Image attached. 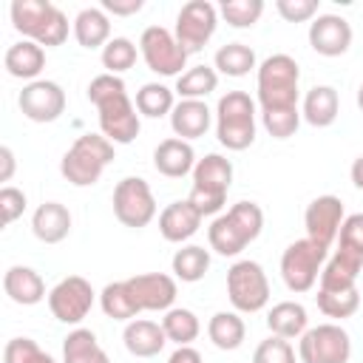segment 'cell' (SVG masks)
<instances>
[{
    "mask_svg": "<svg viewBox=\"0 0 363 363\" xmlns=\"http://www.w3.org/2000/svg\"><path fill=\"white\" fill-rule=\"evenodd\" d=\"M17 105L31 122H54L65 111V91L51 79H34L20 91Z\"/></svg>",
    "mask_w": 363,
    "mask_h": 363,
    "instance_id": "e0dca14e",
    "label": "cell"
},
{
    "mask_svg": "<svg viewBox=\"0 0 363 363\" xmlns=\"http://www.w3.org/2000/svg\"><path fill=\"white\" fill-rule=\"evenodd\" d=\"M357 108L363 111V82H360V88H357Z\"/></svg>",
    "mask_w": 363,
    "mask_h": 363,
    "instance_id": "f907efd6",
    "label": "cell"
},
{
    "mask_svg": "<svg viewBox=\"0 0 363 363\" xmlns=\"http://www.w3.org/2000/svg\"><path fill=\"white\" fill-rule=\"evenodd\" d=\"M0 162H3V170H0V182H9L14 176V153L9 145L0 147Z\"/></svg>",
    "mask_w": 363,
    "mask_h": 363,
    "instance_id": "c3c4849f",
    "label": "cell"
},
{
    "mask_svg": "<svg viewBox=\"0 0 363 363\" xmlns=\"http://www.w3.org/2000/svg\"><path fill=\"white\" fill-rule=\"evenodd\" d=\"M113 216L130 230H142L156 216V199L142 176H125L113 187Z\"/></svg>",
    "mask_w": 363,
    "mask_h": 363,
    "instance_id": "7c38bea8",
    "label": "cell"
},
{
    "mask_svg": "<svg viewBox=\"0 0 363 363\" xmlns=\"http://www.w3.org/2000/svg\"><path fill=\"white\" fill-rule=\"evenodd\" d=\"M162 329H164L167 340H173L176 346H190V343L199 337L201 323H199V318H196L193 309L173 306V309L164 312V318H162Z\"/></svg>",
    "mask_w": 363,
    "mask_h": 363,
    "instance_id": "d6a6232c",
    "label": "cell"
},
{
    "mask_svg": "<svg viewBox=\"0 0 363 363\" xmlns=\"http://www.w3.org/2000/svg\"><path fill=\"white\" fill-rule=\"evenodd\" d=\"M94 295H96L94 286L82 275H68L48 292V309L60 323L77 326L79 320L88 318L94 306Z\"/></svg>",
    "mask_w": 363,
    "mask_h": 363,
    "instance_id": "9a60e30c",
    "label": "cell"
},
{
    "mask_svg": "<svg viewBox=\"0 0 363 363\" xmlns=\"http://www.w3.org/2000/svg\"><path fill=\"white\" fill-rule=\"evenodd\" d=\"M275 9L286 23H306L318 14V0H275Z\"/></svg>",
    "mask_w": 363,
    "mask_h": 363,
    "instance_id": "ee69618b",
    "label": "cell"
},
{
    "mask_svg": "<svg viewBox=\"0 0 363 363\" xmlns=\"http://www.w3.org/2000/svg\"><path fill=\"white\" fill-rule=\"evenodd\" d=\"M264 230V210L255 201H235L227 213L216 216L210 230H207V241L210 250H216L224 258L238 255L247 244H252Z\"/></svg>",
    "mask_w": 363,
    "mask_h": 363,
    "instance_id": "7a4b0ae2",
    "label": "cell"
},
{
    "mask_svg": "<svg viewBox=\"0 0 363 363\" xmlns=\"http://www.w3.org/2000/svg\"><path fill=\"white\" fill-rule=\"evenodd\" d=\"M216 136L227 150H247L255 142V102L247 91H227L218 99Z\"/></svg>",
    "mask_w": 363,
    "mask_h": 363,
    "instance_id": "52a82bcc",
    "label": "cell"
},
{
    "mask_svg": "<svg viewBox=\"0 0 363 363\" xmlns=\"http://www.w3.org/2000/svg\"><path fill=\"white\" fill-rule=\"evenodd\" d=\"M201 213L184 199V201H170L162 213H159V233L164 241L170 244H182L187 238H193L201 227Z\"/></svg>",
    "mask_w": 363,
    "mask_h": 363,
    "instance_id": "ffe728a7",
    "label": "cell"
},
{
    "mask_svg": "<svg viewBox=\"0 0 363 363\" xmlns=\"http://www.w3.org/2000/svg\"><path fill=\"white\" fill-rule=\"evenodd\" d=\"M343 201L337 196H318L306 204V213H303V224H306V238H312L315 244L320 247H332L337 233H340V224H343Z\"/></svg>",
    "mask_w": 363,
    "mask_h": 363,
    "instance_id": "ac0fdd59",
    "label": "cell"
},
{
    "mask_svg": "<svg viewBox=\"0 0 363 363\" xmlns=\"http://www.w3.org/2000/svg\"><path fill=\"white\" fill-rule=\"evenodd\" d=\"M3 363H57L31 337H11L3 349Z\"/></svg>",
    "mask_w": 363,
    "mask_h": 363,
    "instance_id": "60d3db41",
    "label": "cell"
},
{
    "mask_svg": "<svg viewBox=\"0 0 363 363\" xmlns=\"http://www.w3.org/2000/svg\"><path fill=\"white\" fill-rule=\"evenodd\" d=\"M309 45L320 57H340L352 45V26L340 14H318L309 26Z\"/></svg>",
    "mask_w": 363,
    "mask_h": 363,
    "instance_id": "d6986e66",
    "label": "cell"
},
{
    "mask_svg": "<svg viewBox=\"0 0 363 363\" xmlns=\"http://www.w3.org/2000/svg\"><path fill=\"white\" fill-rule=\"evenodd\" d=\"M363 269V213L346 216L337 233V250L320 272V289H349Z\"/></svg>",
    "mask_w": 363,
    "mask_h": 363,
    "instance_id": "3957f363",
    "label": "cell"
},
{
    "mask_svg": "<svg viewBox=\"0 0 363 363\" xmlns=\"http://www.w3.org/2000/svg\"><path fill=\"white\" fill-rule=\"evenodd\" d=\"M352 182H354V187L357 190H363V156H357L354 162H352Z\"/></svg>",
    "mask_w": 363,
    "mask_h": 363,
    "instance_id": "681fc988",
    "label": "cell"
},
{
    "mask_svg": "<svg viewBox=\"0 0 363 363\" xmlns=\"http://www.w3.org/2000/svg\"><path fill=\"white\" fill-rule=\"evenodd\" d=\"M130 301L139 312H167L176 301V281L164 272H142L125 281Z\"/></svg>",
    "mask_w": 363,
    "mask_h": 363,
    "instance_id": "2e32d148",
    "label": "cell"
},
{
    "mask_svg": "<svg viewBox=\"0 0 363 363\" xmlns=\"http://www.w3.org/2000/svg\"><path fill=\"white\" fill-rule=\"evenodd\" d=\"M261 119H264V128H267L269 136L289 139L301 125V111L298 108H292V111H267V113H261Z\"/></svg>",
    "mask_w": 363,
    "mask_h": 363,
    "instance_id": "7bdbcfd3",
    "label": "cell"
},
{
    "mask_svg": "<svg viewBox=\"0 0 363 363\" xmlns=\"http://www.w3.org/2000/svg\"><path fill=\"white\" fill-rule=\"evenodd\" d=\"M122 340H125V349L133 354V357H156L164 343H167V335L162 329V323L156 320H128L125 332H122Z\"/></svg>",
    "mask_w": 363,
    "mask_h": 363,
    "instance_id": "cb8c5ba5",
    "label": "cell"
},
{
    "mask_svg": "<svg viewBox=\"0 0 363 363\" xmlns=\"http://www.w3.org/2000/svg\"><path fill=\"white\" fill-rule=\"evenodd\" d=\"M139 51L142 60L153 74L162 77H182V68L187 65V51L179 45L176 34L162 28V26H147L139 37Z\"/></svg>",
    "mask_w": 363,
    "mask_h": 363,
    "instance_id": "4fadbf2b",
    "label": "cell"
},
{
    "mask_svg": "<svg viewBox=\"0 0 363 363\" xmlns=\"http://www.w3.org/2000/svg\"><path fill=\"white\" fill-rule=\"evenodd\" d=\"M318 309L326 315V318H352L357 309H360V292L357 286H349V289H318Z\"/></svg>",
    "mask_w": 363,
    "mask_h": 363,
    "instance_id": "8d00e7d4",
    "label": "cell"
},
{
    "mask_svg": "<svg viewBox=\"0 0 363 363\" xmlns=\"http://www.w3.org/2000/svg\"><path fill=\"white\" fill-rule=\"evenodd\" d=\"M207 335H210V340H213L216 349L233 352V349H238L244 343L247 326L238 318V312H216L210 318V323H207Z\"/></svg>",
    "mask_w": 363,
    "mask_h": 363,
    "instance_id": "4dcf8cb0",
    "label": "cell"
},
{
    "mask_svg": "<svg viewBox=\"0 0 363 363\" xmlns=\"http://www.w3.org/2000/svg\"><path fill=\"white\" fill-rule=\"evenodd\" d=\"M99 306H102V312H105L108 318H113V320H130V318L139 315V309H136L133 301H130V292H128L125 281L108 284V286L99 292Z\"/></svg>",
    "mask_w": 363,
    "mask_h": 363,
    "instance_id": "74e56055",
    "label": "cell"
},
{
    "mask_svg": "<svg viewBox=\"0 0 363 363\" xmlns=\"http://www.w3.org/2000/svg\"><path fill=\"white\" fill-rule=\"evenodd\" d=\"M167 363H204V360H201V354H199L193 346H179V349L167 357Z\"/></svg>",
    "mask_w": 363,
    "mask_h": 363,
    "instance_id": "7dc6e473",
    "label": "cell"
},
{
    "mask_svg": "<svg viewBox=\"0 0 363 363\" xmlns=\"http://www.w3.org/2000/svg\"><path fill=\"white\" fill-rule=\"evenodd\" d=\"M301 363H349L352 337L340 323H320L301 335L298 343Z\"/></svg>",
    "mask_w": 363,
    "mask_h": 363,
    "instance_id": "8fae6325",
    "label": "cell"
},
{
    "mask_svg": "<svg viewBox=\"0 0 363 363\" xmlns=\"http://www.w3.org/2000/svg\"><path fill=\"white\" fill-rule=\"evenodd\" d=\"M230 184H233L230 159H224L221 153H207L193 167V190H190L187 201L201 216H216V213H221V207L227 201Z\"/></svg>",
    "mask_w": 363,
    "mask_h": 363,
    "instance_id": "ba28073f",
    "label": "cell"
},
{
    "mask_svg": "<svg viewBox=\"0 0 363 363\" xmlns=\"http://www.w3.org/2000/svg\"><path fill=\"white\" fill-rule=\"evenodd\" d=\"M298 82H301V68L289 54L267 57L258 65V105H261V113L298 108Z\"/></svg>",
    "mask_w": 363,
    "mask_h": 363,
    "instance_id": "5b68a950",
    "label": "cell"
},
{
    "mask_svg": "<svg viewBox=\"0 0 363 363\" xmlns=\"http://www.w3.org/2000/svg\"><path fill=\"white\" fill-rule=\"evenodd\" d=\"M337 111H340V99H337V91L332 85H315L306 91L303 119L312 128H329L337 119Z\"/></svg>",
    "mask_w": 363,
    "mask_h": 363,
    "instance_id": "4316f807",
    "label": "cell"
},
{
    "mask_svg": "<svg viewBox=\"0 0 363 363\" xmlns=\"http://www.w3.org/2000/svg\"><path fill=\"white\" fill-rule=\"evenodd\" d=\"M261 14H264L261 0H224L221 3V17L233 28H252Z\"/></svg>",
    "mask_w": 363,
    "mask_h": 363,
    "instance_id": "ab89813d",
    "label": "cell"
},
{
    "mask_svg": "<svg viewBox=\"0 0 363 363\" xmlns=\"http://www.w3.org/2000/svg\"><path fill=\"white\" fill-rule=\"evenodd\" d=\"M142 0H102V11H111V14H119V17H128V14H136L142 11Z\"/></svg>",
    "mask_w": 363,
    "mask_h": 363,
    "instance_id": "bcb514c9",
    "label": "cell"
},
{
    "mask_svg": "<svg viewBox=\"0 0 363 363\" xmlns=\"http://www.w3.org/2000/svg\"><path fill=\"white\" fill-rule=\"evenodd\" d=\"M11 26L31 43L54 48L68 40V17L48 0H11Z\"/></svg>",
    "mask_w": 363,
    "mask_h": 363,
    "instance_id": "277c9868",
    "label": "cell"
},
{
    "mask_svg": "<svg viewBox=\"0 0 363 363\" xmlns=\"http://www.w3.org/2000/svg\"><path fill=\"white\" fill-rule=\"evenodd\" d=\"M111 162H113V142L102 133H82L65 150L60 162V173L74 187H91L99 182V176Z\"/></svg>",
    "mask_w": 363,
    "mask_h": 363,
    "instance_id": "8992f818",
    "label": "cell"
},
{
    "mask_svg": "<svg viewBox=\"0 0 363 363\" xmlns=\"http://www.w3.org/2000/svg\"><path fill=\"white\" fill-rule=\"evenodd\" d=\"M31 230L43 244H60L71 233V213L60 201H45L31 216Z\"/></svg>",
    "mask_w": 363,
    "mask_h": 363,
    "instance_id": "d4e9b609",
    "label": "cell"
},
{
    "mask_svg": "<svg viewBox=\"0 0 363 363\" xmlns=\"http://www.w3.org/2000/svg\"><path fill=\"white\" fill-rule=\"evenodd\" d=\"M176 102H173V91L162 82H145L139 91H136V111L142 116H150V119H159L164 113H173Z\"/></svg>",
    "mask_w": 363,
    "mask_h": 363,
    "instance_id": "d590c367",
    "label": "cell"
},
{
    "mask_svg": "<svg viewBox=\"0 0 363 363\" xmlns=\"http://www.w3.org/2000/svg\"><path fill=\"white\" fill-rule=\"evenodd\" d=\"M153 167L167 176V179H182L187 176L193 167H196V153H193V145L179 139V136H170L164 142L156 145L153 150Z\"/></svg>",
    "mask_w": 363,
    "mask_h": 363,
    "instance_id": "44dd1931",
    "label": "cell"
},
{
    "mask_svg": "<svg viewBox=\"0 0 363 363\" xmlns=\"http://www.w3.org/2000/svg\"><path fill=\"white\" fill-rule=\"evenodd\" d=\"M74 37L82 48H105L111 43V20L102 9L91 6L74 17Z\"/></svg>",
    "mask_w": 363,
    "mask_h": 363,
    "instance_id": "83f0119b",
    "label": "cell"
},
{
    "mask_svg": "<svg viewBox=\"0 0 363 363\" xmlns=\"http://www.w3.org/2000/svg\"><path fill=\"white\" fill-rule=\"evenodd\" d=\"M3 289H6V295H9L14 303H20V306H34V303H40V301L45 298V281L40 278L37 269L23 267V264H14V267L6 269V275H3Z\"/></svg>",
    "mask_w": 363,
    "mask_h": 363,
    "instance_id": "603a6c76",
    "label": "cell"
},
{
    "mask_svg": "<svg viewBox=\"0 0 363 363\" xmlns=\"http://www.w3.org/2000/svg\"><path fill=\"white\" fill-rule=\"evenodd\" d=\"M216 26H218V11L213 3L207 0H190L179 9L176 14V40L179 45L187 51V54H196L201 51L210 37L216 34Z\"/></svg>",
    "mask_w": 363,
    "mask_h": 363,
    "instance_id": "5bb4252c",
    "label": "cell"
},
{
    "mask_svg": "<svg viewBox=\"0 0 363 363\" xmlns=\"http://www.w3.org/2000/svg\"><path fill=\"white\" fill-rule=\"evenodd\" d=\"M210 122H213V111L207 108L204 99H182V102H176V108L170 113V128L184 142L204 136Z\"/></svg>",
    "mask_w": 363,
    "mask_h": 363,
    "instance_id": "7402d4cb",
    "label": "cell"
},
{
    "mask_svg": "<svg viewBox=\"0 0 363 363\" xmlns=\"http://www.w3.org/2000/svg\"><path fill=\"white\" fill-rule=\"evenodd\" d=\"M227 295L235 312H261L269 301V281L258 261L241 258L227 269Z\"/></svg>",
    "mask_w": 363,
    "mask_h": 363,
    "instance_id": "9c48e42d",
    "label": "cell"
},
{
    "mask_svg": "<svg viewBox=\"0 0 363 363\" xmlns=\"http://www.w3.org/2000/svg\"><path fill=\"white\" fill-rule=\"evenodd\" d=\"M3 65H6V71L11 77L34 82L40 77V71L45 68V51H43V45H37L31 40H20V43L6 48Z\"/></svg>",
    "mask_w": 363,
    "mask_h": 363,
    "instance_id": "484cf974",
    "label": "cell"
},
{
    "mask_svg": "<svg viewBox=\"0 0 363 363\" xmlns=\"http://www.w3.org/2000/svg\"><path fill=\"white\" fill-rule=\"evenodd\" d=\"M252 363H295V349L289 346V340L269 335L267 340L255 346Z\"/></svg>",
    "mask_w": 363,
    "mask_h": 363,
    "instance_id": "b9f144b4",
    "label": "cell"
},
{
    "mask_svg": "<svg viewBox=\"0 0 363 363\" xmlns=\"http://www.w3.org/2000/svg\"><path fill=\"white\" fill-rule=\"evenodd\" d=\"M326 247L315 244L312 238L292 241L281 255V278L289 292H309L323 272Z\"/></svg>",
    "mask_w": 363,
    "mask_h": 363,
    "instance_id": "30bf717a",
    "label": "cell"
},
{
    "mask_svg": "<svg viewBox=\"0 0 363 363\" xmlns=\"http://www.w3.org/2000/svg\"><path fill=\"white\" fill-rule=\"evenodd\" d=\"M216 71L224 77H247L255 68V51L244 43H227L216 51Z\"/></svg>",
    "mask_w": 363,
    "mask_h": 363,
    "instance_id": "e575fe53",
    "label": "cell"
},
{
    "mask_svg": "<svg viewBox=\"0 0 363 363\" xmlns=\"http://www.w3.org/2000/svg\"><path fill=\"white\" fill-rule=\"evenodd\" d=\"M62 363H111L91 329H74L62 340Z\"/></svg>",
    "mask_w": 363,
    "mask_h": 363,
    "instance_id": "f546056e",
    "label": "cell"
},
{
    "mask_svg": "<svg viewBox=\"0 0 363 363\" xmlns=\"http://www.w3.org/2000/svg\"><path fill=\"white\" fill-rule=\"evenodd\" d=\"M210 269V250L199 247V244H187L182 250H176L173 255V275L184 284H196L207 275Z\"/></svg>",
    "mask_w": 363,
    "mask_h": 363,
    "instance_id": "1f68e13d",
    "label": "cell"
},
{
    "mask_svg": "<svg viewBox=\"0 0 363 363\" xmlns=\"http://www.w3.org/2000/svg\"><path fill=\"white\" fill-rule=\"evenodd\" d=\"M218 88V71L210 65H193L176 79V94L182 99H204Z\"/></svg>",
    "mask_w": 363,
    "mask_h": 363,
    "instance_id": "836d02e7",
    "label": "cell"
},
{
    "mask_svg": "<svg viewBox=\"0 0 363 363\" xmlns=\"http://www.w3.org/2000/svg\"><path fill=\"white\" fill-rule=\"evenodd\" d=\"M26 210V193L17 190V187H3L0 190V213H3V224H11L23 216Z\"/></svg>",
    "mask_w": 363,
    "mask_h": 363,
    "instance_id": "f6af8a7d",
    "label": "cell"
},
{
    "mask_svg": "<svg viewBox=\"0 0 363 363\" xmlns=\"http://www.w3.org/2000/svg\"><path fill=\"white\" fill-rule=\"evenodd\" d=\"M102 65L108 68V74H122L128 68L136 65V45L128 37H113L105 48H102Z\"/></svg>",
    "mask_w": 363,
    "mask_h": 363,
    "instance_id": "f35d334b",
    "label": "cell"
},
{
    "mask_svg": "<svg viewBox=\"0 0 363 363\" xmlns=\"http://www.w3.org/2000/svg\"><path fill=\"white\" fill-rule=\"evenodd\" d=\"M306 323H309L306 309H303V303H298V301H281V303H275V306L269 309V315H267L269 332H272L275 337H284V340L301 337V335L306 332Z\"/></svg>",
    "mask_w": 363,
    "mask_h": 363,
    "instance_id": "f1b7e54d",
    "label": "cell"
},
{
    "mask_svg": "<svg viewBox=\"0 0 363 363\" xmlns=\"http://www.w3.org/2000/svg\"><path fill=\"white\" fill-rule=\"evenodd\" d=\"M88 99L96 105L99 113V130L113 145H130L139 136V113L130 102L122 77L116 74H99L88 85Z\"/></svg>",
    "mask_w": 363,
    "mask_h": 363,
    "instance_id": "6da1fadb",
    "label": "cell"
}]
</instances>
